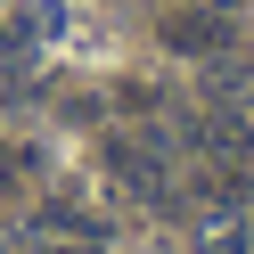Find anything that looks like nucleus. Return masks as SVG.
I'll return each instance as SVG.
<instances>
[{"mask_svg":"<svg viewBox=\"0 0 254 254\" xmlns=\"http://www.w3.org/2000/svg\"><path fill=\"white\" fill-rule=\"evenodd\" d=\"M41 254H99V246H82V238H66V246H41Z\"/></svg>","mask_w":254,"mask_h":254,"instance_id":"obj_5","label":"nucleus"},{"mask_svg":"<svg viewBox=\"0 0 254 254\" xmlns=\"http://www.w3.org/2000/svg\"><path fill=\"white\" fill-rule=\"evenodd\" d=\"M107 164H115V181L131 189V197H148V205H164V197H172L164 172H156V156H148V148H131V139H115V148H107Z\"/></svg>","mask_w":254,"mask_h":254,"instance_id":"obj_2","label":"nucleus"},{"mask_svg":"<svg viewBox=\"0 0 254 254\" xmlns=\"http://www.w3.org/2000/svg\"><path fill=\"white\" fill-rule=\"evenodd\" d=\"M17 58H25V33H17V25H0V74H17Z\"/></svg>","mask_w":254,"mask_h":254,"instance_id":"obj_4","label":"nucleus"},{"mask_svg":"<svg viewBox=\"0 0 254 254\" xmlns=\"http://www.w3.org/2000/svg\"><path fill=\"white\" fill-rule=\"evenodd\" d=\"M197 254H254V230H246L238 213H221V205H213V213L197 221Z\"/></svg>","mask_w":254,"mask_h":254,"instance_id":"obj_3","label":"nucleus"},{"mask_svg":"<svg viewBox=\"0 0 254 254\" xmlns=\"http://www.w3.org/2000/svg\"><path fill=\"white\" fill-rule=\"evenodd\" d=\"M0 254H17V246H8V238H0Z\"/></svg>","mask_w":254,"mask_h":254,"instance_id":"obj_6","label":"nucleus"},{"mask_svg":"<svg viewBox=\"0 0 254 254\" xmlns=\"http://www.w3.org/2000/svg\"><path fill=\"white\" fill-rule=\"evenodd\" d=\"M164 41L181 58H213L221 41H230V17H221V8H181V17H164Z\"/></svg>","mask_w":254,"mask_h":254,"instance_id":"obj_1","label":"nucleus"}]
</instances>
